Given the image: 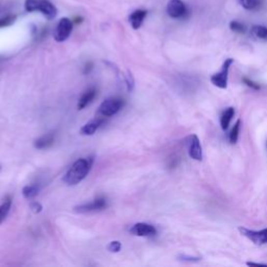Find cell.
<instances>
[{
	"mask_svg": "<svg viewBox=\"0 0 267 267\" xmlns=\"http://www.w3.org/2000/svg\"><path fill=\"white\" fill-rule=\"evenodd\" d=\"M235 115V110L233 107H230L225 109V111L222 114L221 116V125H222V129L223 131H226L227 129H229V125L233 119V117Z\"/></svg>",
	"mask_w": 267,
	"mask_h": 267,
	"instance_id": "13",
	"label": "cell"
},
{
	"mask_svg": "<svg viewBox=\"0 0 267 267\" xmlns=\"http://www.w3.org/2000/svg\"><path fill=\"white\" fill-rule=\"evenodd\" d=\"M238 2L245 10H254L259 4L258 0H238Z\"/></svg>",
	"mask_w": 267,
	"mask_h": 267,
	"instance_id": "21",
	"label": "cell"
},
{
	"mask_svg": "<svg viewBox=\"0 0 267 267\" xmlns=\"http://www.w3.org/2000/svg\"><path fill=\"white\" fill-rule=\"evenodd\" d=\"M15 16H7L5 18L0 19V27H4V26H9L13 24L15 21Z\"/></svg>",
	"mask_w": 267,
	"mask_h": 267,
	"instance_id": "23",
	"label": "cell"
},
{
	"mask_svg": "<svg viewBox=\"0 0 267 267\" xmlns=\"http://www.w3.org/2000/svg\"><path fill=\"white\" fill-rule=\"evenodd\" d=\"M30 209H31V211H33L34 212V213H36V214H38V213H40V212L42 211V205H41V203H39V202H37V201H34V202H31L30 203Z\"/></svg>",
	"mask_w": 267,
	"mask_h": 267,
	"instance_id": "25",
	"label": "cell"
},
{
	"mask_svg": "<svg viewBox=\"0 0 267 267\" xmlns=\"http://www.w3.org/2000/svg\"><path fill=\"white\" fill-rule=\"evenodd\" d=\"M234 63L233 59H226L222 67V70L219 72L215 73L211 76L210 81L215 87L219 89H226L227 88V80H229V71L232 64Z\"/></svg>",
	"mask_w": 267,
	"mask_h": 267,
	"instance_id": "3",
	"label": "cell"
},
{
	"mask_svg": "<svg viewBox=\"0 0 267 267\" xmlns=\"http://www.w3.org/2000/svg\"><path fill=\"white\" fill-rule=\"evenodd\" d=\"M92 165H93L92 158L77 160L66 172L65 177L63 178V180H64V182L69 186L77 185L88 176V174L91 170Z\"/></svg>",
	"mask_w": 267,
	"mask_h": 267,
	"instance_id": "1",
	"label": "cell"
},
{
	"mask_svg": "<svg viewBox=\"0 0 267 267\" xmlns=\"http://www.w3.org/2000/svg\"><path fill=\"white\" fill-rule=\"evenodd\" d=\"M188 149H189L190 158L195 161L202 160V148L200 145V141L196 135H191L188 141Z\"/></svg>",
	"mask_w": 267,
	"mask_h": 267,
	"instance_id": "9",
	"label": "cell"
},
{
	"mask_svg": "<svg viewBox=\"0 0 267 267\" xmlns=\"http://www.w3.org/2000/svg\"><path fill=\"white\" fill-rule=\"evenodd\" d=\"M252 34L261 40H267V27L262 25H254L252 27Z\"/></svg>",
	"mask_w": 267,
	"mask_h": 267,
	"instance_id": "18",
	"label": "cell"
},
{
	"mask_svg": "<svg viewBox=\"0 0 267 267\" xmlns=\"http://www.w3.org/2000/svg\"><path fill=\"white\" fill-rule=\"evenodd\" d=\"M238 230L243 236L248 238L250 241H253L255 245H267V229L261 231H254L245 229V227H239Z\"/></svg>",
	"mask_w": 267,
	"mask_h": 267,
	"instance_id": "6",
	"label": "cell"
},
{
	"mask_svg": "<svg viewBox=\"0 0 267 267\" xmlns=\"http://www.w3.org/2000/svg\"><path fill=\"white\" fill-rule=\"evenodd\" d=\"M123 105H124V101L121 98H117V97L108 98L100 105L98 112L103 116H107V117L113 116L120 111Z\"/></svg>",
	"mask_w": 267,
	"mask_h": 267,
	"instance_id": "4",
	"label": "cell"
},
{
	"mask_svg": "<svg viewBox=\"0 0 267 267\" xmlns=\"http://www.w3.org/2000/svg\"><path fill=\"white\" fill-rule=\"evenodd\" d=\"M240 124L241 121L237 120L236 123L234 124V128L230 134V142L232 144H235L238 141V137H239V131H240Z\"/></svg>",
	"mask_w": 267,
	"mask_h": 267,
	"instance_id": "19",
	"label": "cell"
},
{
	"mask_svg": "<svg viewBox=\"0 0 267 267\" xmlns=\"http://www.w3.org/2000/svg\"><path fill=\"white\" fill-rule=\"evenodd\" d=\"M121 243L119 241H112L110 245H108V249L111 253H118L121 249Z\"/></svg>",
	"mask_w": 267,
	"mask_h": 267,
	"instance_id": "22",
	"label": "cell"
},
{
	"mask_svg": "<svg viewBox=\"0 0 267 267\" xmlns=\"http://www.w3.org/2000/svg\"><path fill=\"white\" fill-rule=\"evenodd\" d=\"M24 6L26 12H40L48 20L56 18L58 14L57 7L49 0H26Z\"/></svg>",
	"mask_w": 267,
	"mask_h": 267,
	"instance_id": "2",
	"label": "cell"
},
{
	"mask_svg": "<svg viewBox=\"0 0 267 267\" xmlns=\"http://www.w3.org/2000/svg\"><path fill=\"white\" fill-rule=\"evenodd\" d=\"M147 12L144 10H137L130 16V23L134 29H139L146 17Z\"/></svg>",
	"mask_w": 267,
	"mask_h": 267,
	"instance_id": "11",
	"label": "cell"
},
{
	"mask_svg": "<svg viewBox=\"0 0 267 267\" xmlns=\"http://www.w3.org/2000/svg\"><path fill=\"white\" fill-rule=\"evenodd\" d=\"M183 259L182 260H185V261H199L200 260V258H191V257H182Z\"/></svg>",
	"mask_w": 267,
	"mask_h": 267,
	"instance_id": "27",
	"label": "cell"
},
{
	"mask_svg": "<svg viewBox=\"0 0 267 267\" xmlns=\"http://www.w3.org/2000/svg\"><path fill=\"white\" fill-rule=\"evenodd\" d=\"M107 208V200L105 198L96 199L94 201L85 203L78 207H75V211L78 213H92V212H99Z\"/></svg>",
	"mask_w": 267,
	"mask_h": 267,
	"instance_id": "7",
	"label": "cell"
},
{
	"mask_svg": "<svg viewBox=\"0 0 267 267\" xmlns=\"http://www.w3.org/2000/svg\"><path fill=\"white\" fill-rule=\"evenodd\" d=\"M73 24L69 18H63L59 21L56 30H54V40L57 42H64L72 33Z\"/></svg>",
	"mask_w": 267,
	"mask_h": 267,
	"instance_id": "5",
	"label": "cell"
},
{
	"mask_svg": "<svg viewBox=\"0 0 267 267\" xmlns=\"http://www.w3.org/2000/svg\"><path fill=\"white\" fill-rule=\"evenodd\" d=\"M96 93L97 92L94 88H90L86 91L82 95V97L80 98V100H78V105H77L78 110H83L88 105H90L92 103V100L94 99V97L96 96Z\"/></svg>",
	"mask_w": 267,
	"mask_h": 267,
	"instance_id": "12",
	"label": "cell"
},
{
	"mask_svg": "<svg viewBox=\"0 0 267 267\" xmlns=\"http://www.w3.org/2000/svg\"><path fill=\"white\" fill-rule=\"evenodd\" d=\"M101 123H103V120H95L85 124L81 129V134L83 136H92L99 129Z\"/></svg>",
	"mask_w": 267,
	"mask_h": 267,
	"instance_id": "15",
	"label": "cell"
},
{
	"mask_svg": "<svg viewBox=\"0 0 267 267\" xmlns=\"http://www.w3.org/2000/svg\"><path fill=\"white\" fill-rule=\"evenodd\" d=\"M131 234L135 235V236L139 237H148V236H154L156 233V227L149 223L145 222H139L135 225H133L132 229L130 230Z\"/></svg>",
	"mask_w": 267,
	"mask_h": 267,
	"instance_id": "10",
	"label": "cell"
},
{
	"mask_svg": "<svg viewBox=\"0 0 267 267\" xmlns=\"http://www.w3.org/2000/svg\"><path fill=\"white\" fill-rule=\"evenodd\" d=\"M127 85H128V89L129 90H132L133 87H134V80H133V76L131 73L128 74L127 76Z\"/></svg>",
	"mask_w": 267,
	"mask_h": 267,
	"instance_id": "26",
	"label": "cell"
},
{
	"mask_svg": "<svg viewBox=\"0 0 267 267\" xmlns=\"http://www.w3.org/2000/svg\"><path fill=\"white\" fill-rule=\"evenodd\" d=\"M246 264H247V265H264V266H266V264H262V263H254V262H247Z\"/></svg>",
	"mask_w": 267,
	"mask_h": 267,
	"instance_id": "28",
	"label": "cell"
},
{
	"mask_svg": "<svg viewBox=\"0 0 267 267\" xmlns=\"http://www.w3.org/2000/svg\"><path fill=\"white\" fill-rule=\"evenodd\" d=\"M167 14L175 19L183 18L187 14L186 4L180 0H170L167 5Z\"/></svg>",
	"mask_w": 267,
	"mask_h": 267,
	"instance_id": "8",
	"label": "cell"
},
{
	"mask_svg": "<svg viewBox=\"0 0 267 267\" xmlns=\"http://www.w3.org/2000/svg\"><path fill=\"white\" fill-rule=\"evenodd\" d=\"M38 193H39V188L37 186H35V185L25 186L22 190L23 196H24V198L27 199V200H31V199L36 198V196L38 195Z\"/></svg>",
	"mask_w": 267,
	"mask_h": 267,
	"instance_id": "17",
	"label": "cell"
},
{
	"mask_svg": "<svg viewBox=\"0 0 267 267\" xmlns=\"http://www.w3.org/2000/svg\"><path fill=\"white\" fill-rule=\"evenodd\" d=\"M54 143V136L52 134H48L35 141V147L38 149H46L50 147Z\"/></svg>",
	"mask_w": 267,
	"mask_h": 267,
	"instance_id": "14",
	"label": "cell"
},
{
	"mask_svg": "<svg viewBox=\"0 0 267 267\" xmlns=\"http://www.w3.org/2000/svg\"><path fill=\"white\" fill-rule=\"evenodd\" d=\"M230 28L235 31V33L238 34H245V25L242 24V23L238 22V21H231L230 22Z\"/></svg>",
	"mask_w": 267,
	"mask_h": 267,
	"instance_id": "20",
	"label": "cell"
},
{
	"mask_svg": "<svg viewBox=\"0 0 267 267\" xmlns=\"http://www.w3.org/2000/svg\"><path fill=\"white\" fill-rule=\"evenodd\" d=\"M243 83H245L246 86H247V87H249V88H252V89H254V90H260V86H259L258 84H256V83H254L253 81H250V80H248V78H246V77H243Z\"/></svg>",
	"mask_w": 267,
	"mask_h": 267,
	"instance_id": "24",
	"label": "cell"
},
{
	"mask_svg": "<svg viewBox=\"0 0 267 267\" xmlns=\"http://www.w3.org/2000/svg\"><path fill=\"white\" fill-rule=\"evenodd\" d=\"M12 207V200L11 199H6L1 206H0V224H1L4 219L6 218L7 214H9L10 209Z\"/></svg>",
	"mask_w": 267,
	"mask_h": 267,
	"instance_id": "16",
	"label": "cell"
}]
</instances>
